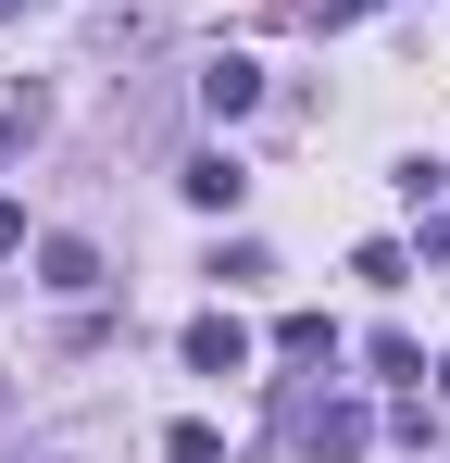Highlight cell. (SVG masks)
<instances>
[{
	"label": "cell",
	"instance_id": "6da1fadb",
	"mask_svg": "<svg viewBox=\"0 0 450 463\" xmlns=\"http://www.w3.org/2000/svg\"><path fill=\"white\" fill-rule=\"evenodd\" d=\"M288 439H300L313 463H351L375 426H363V401H288Z\"/></svg>",
	"mask_w": 450,
	"mask_h": 463
},
{
	"label": "cell",
	"instance_id": "7a4b0ae2",
	"mask_svg": "<svg viewBox=\"0 0 450 463\" xmlns=\"http://www.w3.org/2000/svg\"><path fill=\"white\" fill-rule=\"evenodd\" d=\"M188 364L201 376H250V326L238 313H188Z\"/></svg>",
	"mask_w": 450,
	"mask_h": 463
},
{
	"label": "cell",
	"instance_id": "8fae6325",
	"mask_svg": "<svg viewBox=\"0 0 450 463\" xmlns=\"http://www.w3.org/2000/svg\"><path fill=\"white\" fill-rule=\"evenodd\" d=\"M438 388H450V364H438Z\"/></svg>",
	"mask_w": 450,
	"mask_h": 463
},
{
	"label": "cell",
	"instance_id": "30bf717a",
	"mask_svg": "<svg viewBox=\"0 0 450 463\" xmlns=\"http://www.w3.org/2000/svg\"><path fill=\"white\" fill-rule=\"evenodd\" d=\"M0 13H25V0H0Z\"/></svg>",
	"mask_w": 450,
	"mask_h": 463
},
{
	"label": "cell",
	"instance_id": "9c48e42d",
	"mask_svg": "<svg viewBox=\"0 0 450 463\" xmlns=\"http://www.w3.org/2000/svg\"><path fill=\"white\" fill-rule=\"evenodd\" d=\"M13 250H25V201H0V263H13Z\"/></svg>",
	"mask_w": 450,
	"mask_h": 463
},
{
	"label": "cell",
	"instance_id": "52a82bcc",
	"mask_svg": "<svg viewBox=\"0 0 450 463\" xmlns=\"http://www.w3.org/2000/svg\"><path fill=\"white\" fill-rule=\"evenodd\" d=\"M163 463H225V439L201 426V413H188V426H163Z\"/></svg>",
	"mask_w": 450,
	"mask_h": 463
},
{
	"label": "cell",
	"instance_id": "3957f363",
	"mask_svg": "<svg viewBox=\"0 0 450 463\" xmlns=\"http://www.w3.org/2000/svg\"><path fill=\"white\" fill-rule=\"evenodd\" d=\"M38 288H51V301H88V288H100V250H88V238H38Z\"/></svg>",
	"mask_w": 450,
	"mask_h": 463
},
{
	"label": "cell",
	"instance_id": "5b68a950",
	"mask_svg": "<svg viewBox=\"0 0 450 463\" xmlns=\"http://www.w3.org/2000/svg\"><path fill=\"white\" fill-rule=\"evenodd\" d=\"M175 188H188L201 213H238V188H250V175H238V163H225V151H201V163H188V175H175Z\"/></svg>",
	"mask_w": 450,
	"mask_h": 463
},
{
	"label": "cell",
	"instance_id": "ba28073f",
	"mask_svg": "<svg viewBox=\"0 0 450 463\" xmlns=\"http://www.w3.org/2000/svg\"><path fill=\"white\" fill-rule=\"evenodd\" d=\"M375 0H288V25H325V38H338V25H363Z\"/></svg>",
	"mask_w": 450,
	"mask_h": 463
},
{
	"label": "cell",
	"instance_id": "8992f818",
	"mask_svg": "<svg viewBox=\"0 0 450 463\" xmlns=\"http://www.w3.org/2000/svg\"><path fill=\"white\" fill-rule=\"evenodd\" d=\"M276 351H288V364H338V326H325V313H288Z\"/></svg>",
	"mask_w": 450,
	"mask_h": 463
},
{
	"label": "cell",
	"instance_id": "277c9868",
	"mask_svg": "<svg viewBox=\"0 0 450 463\" xmlns=\"http://www.w3.org/2000/svg\"><path fill=\"white\" fill-rule=\"evenodd\" d=\"M250 100H263V63L250 51H213L201 63V113H250Z\"/></svg>",
	"mask_w": 450,
	"mask_h": 463
}]
</instances>
